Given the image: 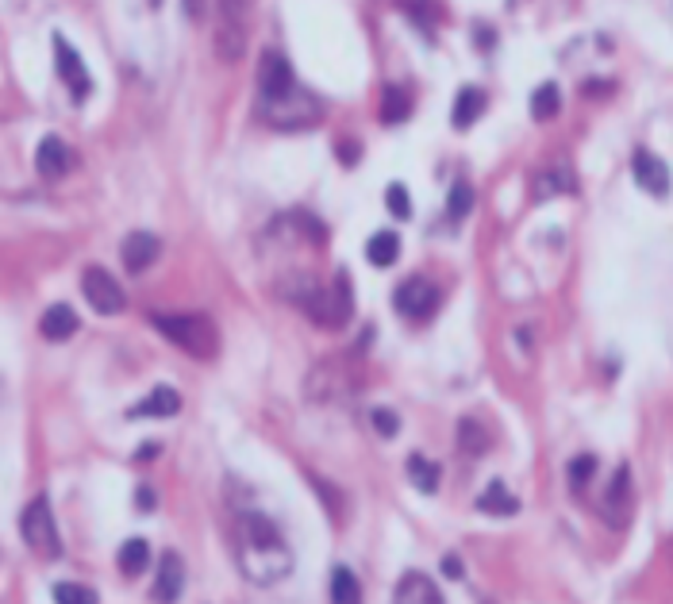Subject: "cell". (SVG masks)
I'll return each mask as SVG.
<instances>
[{"instance_id":"cell-1","label":"cell","mask_w":673,"mask_h":604,"mask_svg":"<svg viewBox=\"0 0 673 604\" xmlns=\"http://www.w3.org/2000/svg\"><path fill=\"white\" fill-rule=\"evenodd\" d=\"M239 570L254 585H277L293 573V551L285 546L269 516L250 512L239 520Z\"/></svg>"},{"instance_id":"cell-2","label":"cell","mask_w":673,"mask_h":604,"mask_svg":"<svg viewBox=\"0 0 673 604\" xmlns=\"http://www.w3.org/2000/svg\"><path fill=\"white\" fill-rule=\"evenodd\" d=\"M150 324L193 358H212L220 347V332L205 312H150Z\"/></svg>"},{"instance_id":"cell-3","label":"cell","mask_w":673,"mask_h":604,"mask_svg":"<svg viewBox=\"0 0 673 604\" xmlns=\"http://www.w3.org/2000/svg\"><path fill=\"white\" fill-rule=\"evenodd\" d=\"M258 112H262L266 124L281 127V132H300V127H312L323 120V105L308 89H289L274 100H258Z\"/></svg>"},{"instance_id":"cell-4","label":"cell","mask_w":673,"mask_h":604,"mask_svg":"<svg viewBox=\"0 0 673 604\" xmlns=\"http://www.w3.org/2000/svg\"><path fill=\"white\" fill-rule=\"evenodd\" d=\"M20 535H23V543L32 546L39 558H59V554H62L59 524H54V516H50V500H47V497H35L32 505L23 508V516H20Z\"/></svg>"},{"instance_id":"cell-5","label":"cell","mask_w":673,"mask_h":604,"mask_svg":"<svg viewBox=\"0 0 673 604\" xmlns=\"http://www.w3.org/2000/svg\"><path fill=\"white\" fill-rule=\"evenodd\" d=\"M305 312H308L320 327H342V324H350L354 293H350V278H347V273H339V278L327 285V289L320 285V289L305 300Z\"/></svg>"},{"instance_id":"cell-6","label":"cell","mask_w":673,"mask_h":604,"mask_svg":"<svg viewBox=\"0 0 673 604\" xmlns=\"http://www.w3.org/2000/svg\"><path fill=\"white\" fill-rule=\"evenodd\" d=\"M247 50V0H220L216 54L223 62H239Z\"/></svg>"},{"instance_id":"cell-7","label":"cell","mask_w":673,"mask_h":604,"mask_svg":"<svg viewBox=\"0 0 673 604\" xmlns=\"http://www.w3.org/2000/svg\"><path fill=\"white\" fill-rule=\"evenodd\" d=\"M81 293L89 300V308H96L100 316H116L127 308V297L120 289V281L112 278L105 266H89L81 273Z\"/></svg>"},{"instance_id":"cell-8","label":"cell","mask_w":673,"mask_h":604,"mask_svg":"<svg viewBox=\"0 0 673 604\" xmlns=\"http://www.w3.org/2000/svg\"><path fill=\"white\" fill-rule=\"evenodd\" d=\"M296 74L289 59H285L281 50H262V59H258V100H274L281 93L296 89Z\"/></svg>"},{"instance_id":"cell-9","label":"cell","mask_w":673,"mask_h":604,"mask_svg":"<svg viewBox=\"0 0 673 604\" xmlns=\"http://www.w3.org/2000/svg\"><path fill=\"white\" fill-rule=\"evenodd\" d=\"M54 66H59V78L66 81V89L74 100H85L93 93V78L89 69H85L81 54L74 50V42H69L66 35H54Z\"/></svg>"},{"instance_id":"cell-10","label":"cell","mask_w":673,"mask_h":604,"mask_svg":"<svg viewBox=\"0 0 673 604\" xmlns=\"http://www.w3.org/2000/svg\"><path fill=\"white\" fill-rule=\"evenodd\" d=\"M435 300H439L435 285H432V281H423V278H408V281L393 293L396 312H400V316H412V320H423V316H432Z\"/></svg>"},{"instance_id":"cell-11","label":"cell","mask_w":673,"mask_h":604,"mask_svg":"<svg viewBox=\"0 0 673 604\" xmlns=\"http://www.w3.org/2000/svg\"><path fill=\"white\" fill-rule=\"evenodd\" d=\"M632 174H635V185L642 193H650V197H669V166L662 162L658 154L650 151H635L632 158Z\"/></svg>"},{"instance_id":"cell-12","label":"cell","mask_w":673,"mask_h":604,"mask_svg":"<svg viewBox=\"0 0 673 604\" xmlns=\"http://www.w3.org/2000/svg\"><path fill=\"white\" fill-rule=\"evenodd\" d=\"M627 512H632V470L620 466L612 473V485L605 489V500H600V516L612 524V527H623Z\"/></svg>"},{"instance_id":"cell-13","label":"cell","mask_w":673,"mask_h":604,"mask_svg":"<svg viewBox=\"0 0 673 604\" xmlns=\"http://www.w3.org/2000/svg\"><path fill=\"white\" fill-rule=\"evenodd\" d=\"M69 166H74V151L66 147V142L59 135H47L39 142V151H35V169L47 181H59L69 174Z\"/></svg>"},{"instance_id":"cell-14","label":"cell","mask_w":673,"mask_h":604,"mask_svg":"<svg viewBox=\"0 0 673 604\" xmlns=\"http://www.w3.org/2000/svg\"><path fill=\"white\" fill-rule=\"evenodd\" d=\"M181 589H185V566H181V558L174 551H166L159 558V578H154L150 597L159 604H174L181 597Z\"/></svg>"},{"instance_id":"cell-15","label":"cell","mask_w":673,"mask_h":604,"mask_svg":"<svg viewBox=\"0 0 673 604\" xmlns=\"http://www.w3.org/2000/svg\"><path fill=\"white\" fill-rule=\"evenodd\" d=\"M159 254H162V243H159V235H150V232H132L123 239V247H120V258H123L127 273H142Z\"/></svg>"},{"instance_id":"cell-16","label":"cell","mask_w":673,"mask_h":604,"mask_svg":"<svg viewBox=\"0 0 673 604\" xmlns=\"http://www.w3.org/2000/svg\"><path fill=\"white\" fill-rule=\"evenodd\" d=\"M177 412H181L177 389H169V385H159V389H150L127 416H132V420H166V416H177Z\"/></svg>"},{"instance_id":"cell-17","label":"cell","mask_w":673,"mask_h":604,"mask_svg":"<svg viewBox=\"0 0 673 604\" xmlns=\"http://www.w3.org/2000/svg\"><path fill=\"white\" fill-rule=\"evenodd\" d=\"M485 93L477 89V85H466V89H458L454 96V108H450V124L458 127V132H466L469 124H477L481 120V112H485Z\"/></svg>"},{"instance_id":"cell-18","label":"cell","mask_w":673,"mask_h":604,"mask_svg":"<svg viewBox=\"0 0 673 604\" xmlns=\"http://www.w3.org/2000/svg\"><path fill=\"white\" fill-rule=\"evenodd\" d=\"M39 332H42V339H50V343L69 339L77 332V312L69 305H50L47 312H42V320H39Z\"/></svg>"},{"instance_id":"cell-19","label":"cell","mask_w":673,"mask_h":604,"mask_svg":"<svg viewBox=\"0 0 673 604\" xmlns=\"http://www.w3.org/2000/svg\"><path fill=\"white\" fill-rule=\"evenodd\" d=\"M532 189H535L539 200H547V197H558V193H574L578 178H574V169H569V166H547V169H539V174H535Z\"/></svg>"},{"instance_id":"cell-20","label":"cell","mask_w":673,"mask_h":604,"mask_svg":"<svg viewBox=\"0 0 673 604\" xmlns=\"http://www.w3.org/2000/svg\"><path fill=\"white\" fill-rule=\"evenodd\" d=\"M477 512H485V516H515V512H520V500H515L500 481H493L477 497Z\"/></svg>"},{"instance_id":"cell-21","label":"cell","mask_w":673,"mask_h":604,"mask_svg":"<svg viewBox=\"0 0 673 604\" xmlns=\"http://www.w3.org/2000/svg\"><path fill=\"white\" fill-rule=\"evenodd\" d=\"M558 112H562V93H558L554 81H542L539 89L532 93V116H535L539 124H547V120L558 116Z\"/></svg>"},{"instance_id":"cell-22","label":"cell","mask_w":673,"mask_h":604,"mask_svg":"<svg viewBox=\"0 0 673 604\" xmlns=\"http://www.w3.org/2000/svg\"><path fill=\"white\" fill-rule=\"evenodd\" d=\"M408 481L420 489V493H439V481H442V473H439V466L435 462H427L423 454H412L408 458Z\"/></svg>"},{"instance_id":"cell-23","label":"cell","mask_w":673,"mask_h":604,"mask_svg":"<svg viewBox=\"0 0 673 604\" xmlns=\"http://www.w3.org/2000/svg\"><path fill=\"white\" fill-rule=\"evenodd\" d=\"M400 604H442L439 593H435V585L423 578V573H408L405 581H400Z\"/></svg>"},{"instance_id":"cell-24","label":"cell","mask_w":673,"mask_h":604,"mask_svg":"<svg viewBox=\"0 0 673 604\" xmlns=\"http://www.w3.org/2000/svg\"><path fill=\"white\" fill-rule=\"evenodd\" d=\"M332 604H362V585H358L354 570L347 566L332 570Z\"/></svg>"},{"instance_id":"cell-25","label":"cell","mask_w":673,"mask_h":604,"mask_svg":"<svg viewBox=\"0 0 673 604\" xmlns=\"http://www.w3.org/2000/svg\"><path fill=\"white\" fill-rule=\"evenodd\" d=\"M396 254H400V239L396 232H374L366 243V258L374 266H393L396 262Z\"/></svg>"},{"instance_id":"cell-26","label":"cell","mask_w":673,"mask_h":604,"mask_svg":"<svg viewBox=\"0 0 673 604\" xmlns=\"http://www.w3.org/2000/svg\"><path fill=\"white\" fill-rule=\"evenodd\" d=\"M147 563H150V546H147V539H127V543L120 546V570L127 573V578H139V573L147 570Z\"/></svg>"},{"instance_id":"cell-27","label":"cell","mask_w":673,"mask_h":604,"mask_svg":"<svg viewBox=\"0 0 673 604\" xmlns=\"http://www.w3.org/2000/svg\"><path fill=\"white\" fill-rule=\"evenodd\" d=\"M412 112V100L405 89H396V85H389V89L381 93V124H405Z\"/></svg>"},{"instance_id":"cell-28","label":"cell","mask_w":673,"mask_h":604,"mask_svg":"<svg viewBox=\"0 0 673 604\" xmlns=\"http://www.w3.org/2000/svg\"><path fill=\"white\" fill-rule=\"evenodd\" d=\"M458 447L466 454H485L489 451V431L477 420H458Z\"/></svg>"},{"instance_id":"cell-29","label":"cell","mask_w":673,"mask_h":604,"mask_svg":"<svg viewBox=\"0 0 673 604\" xmlns=\"http://www.w3.org/2000/svg\"><path fill=\"white\" fill-rule=\"evenodd\" d=\"M54 604H96V593L89 585H77V581H59L50 589Z\"/></svg>"},{"instance_id":"cell-30","label":"cell","mask_w":673,"mask_h":604,"mask_svg":"<svg viewBox=\"0 0 673 604\" xmlns=\"http://www.w3.org/2000/svg\"><path fill=\"white\" fill-rule=\"evenodd\" d=\"M469 212H474V189H469L466 181H454L450 200H447V215L450 220H466Z\"/></svg>"},{"instance_id":"cell-31","label":"cell","mask_w":673,"mask_h":604,"mask_svg":"<svg viewBox=\"0 0 673 604\" xmlns=\"http://www.w3.org/2000/svg\"><path fill=\"white\" fill-rule=\"evenodd\" d=\"M385 208H389L396 220H408V215H412V197H408V189L400 181H393L389 189H385Z\"/></svg>"},{"instance_id":"cell-32","label":"cell","mask_w":673,"mask_h":604,"mask_svg":"<svg viewBox=\"0 0 673 604\" xmlns=\"http://www.w3.org/2000/svg\"><path fill=\"white\" fill-rule=\"evenodd\" d=\"M593 473H596V458L593 454H578L574 462H569V489H578V493H581V489L593 481Z\"/></svg>"},{"instance_id":"cell-33","label":"cell","mask_w":673,"mask_h":604,"mask_svg":"<svg viewBox=\"0 0 673 604\" xmlns=\"http://www.w3.org/2000/svg\"><path fill=\"white\" fill-rule=\"evenodd\" d=\"M369 424H374L385 439H393V435H396V427H400V424H396V416H393L389 408H374V412H369Z\"/></svg>"},{"instance_id":"cell-34","label":"cell","mask_w":673,"mask_h":604,"mask_svg":"<svg viewBox=\"0 0 673 604\" xmlns=\"http://www.w3.org/2000/svg\"><path fill=\"white\" fill-rule=\"evenodd\" d=\"M135 505H139L142 512H150V508H154V489H147V485H139V493H135Z\"/></svg>"},{"instance_id":"cell-35","label":"cell","mask_w":673,"mask_h":604,"mask_svg":"<svg viewBox=\"0 0 673 604\" xmlns=\"http://www.w3.org/2000/svg\"><path fill=\"white\" fill-rule=\"evenodd\" d=\"M339 158H342L347 166H354V162H358V142H339Z\"/></svg>"},{"instance_id":"cell-36","label":"cell","mask_w":673,"mask_h":604,"mask_svg":"<svg viewBox=\"0 0 673 604\" xmlns=\"http://www.w3.org/2000/svg\"><path fill=\"white\" fill-rule=\"evenodd\" d=\"M442 573H447V578H462V566H458V558H454V554L442 558Z\"/></svg>"},{"instance_id":"cell-37","label":"cell","mask_w":673,"mask_h":604,"mask_svg":"<svg viewBox=\"0 0 673 604\" xmlns=\"http://www.w3.org/2000/svg\"><path fill=\"white\" fill-rule=\"evenodd\" d=\"M185 16H193V20H200V0H185Z\"/></svg>"}]
</instances>
